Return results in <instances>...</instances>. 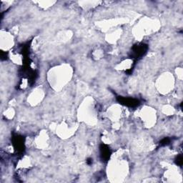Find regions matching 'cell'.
Segmentation results:
<instances>
[{
    "label": "cell",
    "mask_w": 183,
    "mask_h": 183,
    "mask_svg": "<svg viewBox=\"0 0 183 183\" xmlns=\"http://www.w3.org/2000/svg\"><path fill=\"white\" fill-rule=\"evenodd\" d=\"M148 48V45L145 43L136 44L132 47L129 57L133 59L134 64L146 54Z\"/></svg>",
    "instance_id": "6da1fadb"
},
{
    "label": "cell",
    "mask_w": 183,
    "mask_h": 183,
    "mask_svg": "<svg viewBox=\"0 0 183 183\" xmlns=\"http://www.w3.org/2000/svg\"><path fill=\"white\" fill-rule=\"evenodd\" d=\"M25 138L19 134H14L12 137V143L17 155H22L25 150Z\"/></svg>",
    "instance_id": "7a4b0ae2"
},
{
    "label": "cell",
    "mask_w": 183,
    "mask_h": 183,
    "mask_svg": "<svg viewBox=\"0 0 183 183\" xmlns=\"http://www.w3.org/2000/svg\"><path fill=\"white\" fill-rule=\"evenodd\" d=\"M116 100L120 105H122L130 108H136L140 105V102L137 99H134L132 97L117 96L116 97Z\"/></svg>",
    "instance_id": "3957f363"
},
{
    "label": "cell",
    "mask_w": 183,
    "mask_h": 183,
    "mask_svg": "<svg viewBox=\"0 0 183 183\" xmlns=\"http://www.w3.org/2000/svg\"><path fill=\"white\" fill-rule=\"evenodd\" d=\"M100 157L104 162H107L109 160L112 155V152L110 150L109 146L105 144H103V143L101 144L100 146Z\"/></svg>",
    "instance_id": "277c9868"
},
{
    "label": "cell",
    "mask_w": 183,
    "mask_h": 183,
    "mask_svg": "<svg viewBox=\"0 0 183 183\" xmlns=\"http://www.w3.org/2000/svg\"><path fill=\"white\" fill-rule=\"evenodd\" d=\"M170 143V139L169 137H165L159 142V146L160 147H164L168 145Z\"/></svg>",
    "instance_id": "5b68a950"
},
{
    "label": "cell",
    "mask_w": 183,
    "mask_h": 183,
    "mask_svg": "<svg viewBox=\"0 0 183 183\" xmlns=\"http://www.w3.org/2000/svg\"><path fill=\"white\" fill-rule=\"evenodd\" d=\"M175 164L177 165V166L182 167V154H180L179 155H177L175 158Z\"/></svg>",
    "instance_id": "8992f818"
},
{
    "label": "cell",
    "mask_w": 183,
    "mask_h": 183,
    "mask_svg": "<svg viewBox=\"0 0 183 183\" xmlns=\"http://www.w3.org/2000/svg\"><path fill=\"white\" fill-rule=\"evenodd\" d=\"M7 57H8L7 53L5 52H3V51L1 52V59L2 61L6 60V59H7Z\"/></svg>",
    "instance_id": "52a82bcc"
},
{
    "label": "cell",
    "mask_w": 183,
    "mask_h": 183,
    "mask_svg": "<svg viewBox=\"0 0 183 183\" xmlns=\"http://www.w3.org/2000/svg\"><path fill=\"white\" fill-rule=\"evenodd\" d=\"M87 165H92V158H88L87 160Z\"/></svg>",
    "instance_id": "ba28073f"
}]
</instances>
